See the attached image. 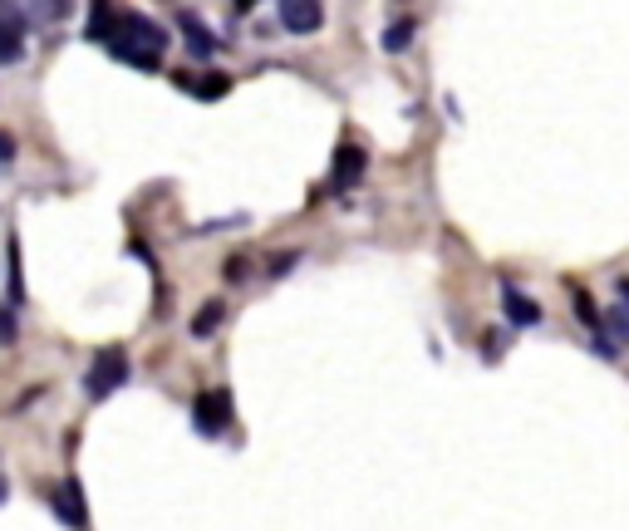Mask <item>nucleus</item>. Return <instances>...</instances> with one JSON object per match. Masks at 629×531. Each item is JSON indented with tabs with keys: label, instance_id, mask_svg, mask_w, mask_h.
I'll use <instances>...</instances> for the list:
<instances>
[{
	"label": "nucleus",
	"instance_id": "1",
	"mask_svg": "<svg viewBox=\"0 0 629 531\" xmlns=\"http://www.w3.org/2000/svg\"><path fill=\"white\" fill-rule=\"evenodd\" d=\"M109 50H114L123 64H133V69H148V74H153V69L163 64V50H168V30H163L158 20L138 15V10H123V20H118Z\"/></svg>",
	"mask_w": 629,
	"mask_h": 531
},
{
	"label": "nucleus",
	"instance_id": "2",
	"mask_svg": "<svg viewBox=\"0 0 629 531\" xmlns=\"http://www.w3.org/2000/svg\"><path fill=\"white\" fill-rule=\"evenodd\" d=\"M123 379H128V354L109 345V350L94 354V364H89V374H84V389H89V399H94V404H104Z\"/></svg>",
	"mask_w": 629,
	"mask_h": 531
},
{
	"label": "nucleus",
	"instance_id": "3",
	"mask_svg": "<svg viewBox=\"0 0 629 531\" xmlns=\"http://www.w3.org/2000/svg\"><path fill=\"white\" fill-rule=\"evenodd\" d=\"M192 423H197V433H207V438L227 433V423H231V394L227 389H207V394H197V404H192Z\"/></svg>",
	"mask_w": 629,
	"mask_h": 531
},
{
	"label": "nucleus",
	"instance_id": "4",
	"mask_svg": "<svg viewBox=\"0 0 629 531\" xmlns=\"http://www.w3.org/2000/svg\"><path fill=\"white\" fill-rule=\"evenodd\" d=\"M281 25L290 35H315L325 25V5L320 0H281Z\"/></svg>",
	"mask_w": 629,
	"mask_h": 531
},
{
	"label": "nucleus",
	"instance_id": "5",
	"mask_svg": "<svg viewBox=\"0 0 629 531\" xmlns=\"http://www.w3.org/2000/svg\"><path fill=\"white\" fill-rule=\"evenodd\" d=\"M25 25H30V15L20 10V0H5V5H0V30H5V64H20V55H25Z\"/></svg>",
	"mask_w": 629,
	"mask_h": 531
},
{
	"label": "nucleus",
	"instance_id": "6",
	"mask_svg": "<svg viewBox=\"0 0 629 531\" xmlns=\"http://www.w3.org/2000/svg\"><path fill=\"white\" fill-rule=\"evenodd\" d=\"M364 163H369V158H364L359 143H340V148H335V168H330V187H335V192H349V187L364 177Z\"/></svg>",
	"mask_w": 629,
	"mask_h": 531
},
{
	"label": "nucleus",
	"instance_id": "7",
	"mask_svg": "<svg viewBox=\"0 0 629 531\" xmlns=\"http://www.w3.org/2000/svg\"><path fill=\"white\" fill-rule=\"evenodd\" d=\"M55 512H59V522H64V527L89 531V512H84V487H79L74 477L55 487Z\"/></svg>",
	"mask_w": 629,
	"mask_h": 531
},
{
	"label": "nucleus",
	"instance_id": "8",
	"mask_svg": "<svg viewBox=\"0 0 629 531\" xmlns=\"http://www.w3.org/2000/svg\"><path fill=\"white\" fill-rule=\"evenodd\" d=\"M118 20H123V10H114V0H94V5H89V40H104V45H109Z\"/></svg>",
	"mask_w": 629,
	"mask_h": 531
},
{
	"label": "nucleus",
	"instance_id": "9",
	"mask_svg": "<svg viewBox=\"0 0 629 531\" xmlns=\"http://www.w3.org/2000/svg\"><path fill=\"white\" fill-rule=\"evenodd\" d=\"M5 310H20V300H25V291H20V241H15V232L5 236Z\"/></svg>",
	"mask_w": 629,
	"mask_h": 531
},
{
	"label": "nucleus",
	"instance_id": "10",
	"mask_svg": "<svg viewBox=\"0 0 629 531\" xmlns=\"http://www.w3.org/2000/svg\"><path fill=\"white\" fill-rule=\"evenodd\" d=\"M502 310H507V320L512 325H541V305L531 300V295H521V291H502Z\"/></svg>",
	"mask_w": 629,
	"mask_h": 531
},
{
	"label": "nucleus",
	"instance_id": "11",
	"mask_svg": "<svg viewBox=\"0 0 629 531\" xmlns=\"http://www.w3.org/2000/svg\"><path fill=\"white\" fill-rule=\"evenodd\" d=\"M177 25H182V35H187L192 55H202V59H212V55H217V40L207 35V25H202V20H197L192 10H182V15H177Z\"/></svg>",
	"mask_w": 629,
	"mask_h": 531
},
{
	"label": "nucleus",
	"instance_id": "12",
	"mask_svg": "<svg viewBox=\"0 0 629 531\" xmlns=\"http://www.w3.org/2000/svg\"><path fill=\"white\" fill-rule=\"evenodd\" d=\"M25 5V15L35 20V25H59V20H69V10H74V0H20Z\"/></svg>",
	"mask_w": 629,
	"mask_h": 531
},
{
	"label": "nucleus",
	"instance_id": "13",
	"mask_svg": "<svg viewBox=\"0 0 629 531\" xmlns=\"http://www.w3.org/2000/svg\"><path fill=\"white\" fill-rule=\"evenodd\" d=\"M182 89H192L197 99H222L231 89V79L227 74H207V79H182Z\"/></svg>",
	"mask_w": 629,
	"mask_h": 531
},
{
	"label": "nucleus",
	"instance_id": "14",
	"mask_svg": "<svg viewBox=\"0 0 629 531\" xmlns=\"http://www.w3.org/2000/svg\"><path fill=\"white\" fill-rule=\"evenodd\" d=\"M413 30H418L413 20H394V25L384 30V50H389V55H403V50L413 45Z\"/></svg>",
	"mask_w": 629,
	"mask_h": 531
},
{
	"label": "nucleus",
	"instance_id": "15",
	"mask_svg": "<svg viewBox=\"0 0 629 531\" xmlns=\"http://www.w3.org/2000/svg\"><path fill=\"white\" fill-rule=\"evenodd\" d=\"M222 315H227V310H222V300H212V305H207V310L192 320V335H212V330L222 325Z\"/></svg>",
	"mask_w": 629,
	"mask_h": 531
},
{
	"label": "nucleus",
	"instance_id": "16",
	"mask_svg": "<svg viewBox=\"0 0 629 531\" xmlns=\"http://www.w3.org/2000/svg\"><path fill=\"white\" fill-rule=\"evenodd\" d=\"M610 325H615V345H629V300L610 310Z\"/></svg>",
	"mask_w": 629,
	"mask_h": 531
},
{
	"label": "nucleus",
	"instance_id": "17",
	"mask_svg": "<svg viewBox=\"0 0 629 531\" xmlns=\"http://www.w3.org/2000/svg\"><path fill=\"white\" fill-rule=\"evenodd\" d=\"M300 266V251H286V256H271V276H290Z\"/></svg>",
	"mask_w": 629,
	"mask_h": 531
},
{
	"label": "nucleus",
	"instance_id": "18",
	"mask_svg": "<svg viewBox=\"0 0 629 531\" xmlns=\"http://www.w3.org/2000/svg\"><path fill=\"white\" fill-rule=\"evenodd\" d=\"M246 266H251L246 256H227V271H222V276H227V281H246Z\"/></svg>",
	"mask_w": 629,
	"mask_h": 531
},
{
	"label": "nucleus",
	"instance_id": "19",
	"mask_svg": "<svg viewBox=\"0 0 629 531\" xmlns=\"http://www.w3.org/2000/svg\"><path fill=\"white\" fill-rule=\"evenodd\" d=\"M497 354H502V335L492 330V335H487V359H497Z\"/></svg>",
	"mask_w": 629,
	"mask_h": 531
},
{
	"label": "nucleus",
	"instance_id": "20",
	"mask_svg": "<svg viewBox=\"0 0 629 531\" xmlns=\"http://www.w3.org/2000/svg\"><path fill=\"white\" fill-rule=\"evenodd\" d=\"M251 5H256V0H231V10H236V15H246Z\"/></svg>",
	"mask_w": 629,
	"mask_h": 531
}]
</instances>
